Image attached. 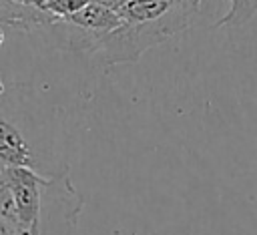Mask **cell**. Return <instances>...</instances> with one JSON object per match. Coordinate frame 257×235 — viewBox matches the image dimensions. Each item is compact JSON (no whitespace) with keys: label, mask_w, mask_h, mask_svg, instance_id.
Returning a JSON list of instances; mask_svg holds the SVG:
<instances>
[{"label":"cell","mask_w":257,"mask_h":235,"mask_svg":"<svg viewBox=\"0 0 257 235\" xmlns=\"http://www.w3.org/2000/svg\"><path fill=\"white\" fill-rule=\"evenodd\" d=\"M58 123L38 98L24 86H4L0 92V165L24 167L46 177L66 173L58 155Z\"/></svg>","instance_id":"1"},{"label":"cell","mask_w":257,"mask_h":235,"mask_svg":"<svg viewBox=\"0 0 257 235\" xmlns=\"http://www.w3.org/2000/svg\"><path fill=\"white\" fill-rule=\"evenodd\" d=\"M199 6L201 0H128L116 10L120 26L100 40L92 56L104 66L137 62L149 48L187 30Z\"/></svg>","instance_id":"2"},{"label":"cell","mask_w":257,"mask_h":235,"mask_svg":"<svg viewBox=\"0 0 257 235\" xmlns=\"http://www.w3.org/2000/svg\"><path fill=\"white\" fill-rule=\"evenodd\" d=\"M54 20H58L54 14L48 10L36 8V6H24L16 4L12 0H0V22L32 32V30H44L48 28Z\"/></svg>","instance_id":"3"},{"label":"cell","mask_w":257,"mask_h":235,"mask_svg":"<svg viewBox=\"0 0 257 235\" xmlns=\"http://www.w3.org/2000/svg\"><path fill=\"white\" fill-rule=\"evenodd\" d=\"M64 20L76 24L78 28H82V30H86L88 34H92L94 38H98V44H100V40H102L108 32H112L114 28H118L120 22H122V18L118 16L116 10H110V8L100 6V4H96V2L86 4L82 10H78V12L72 14V16H66Z\"/></svg>","instance_id":"4"},{"label":"cell","mask_w":257,"mask_h":235,"mask_svg":"<svg viewBox=\"0 0 257 235\" xmlns=\"http://www.w3.org/2000/svg\"><path fill=\"white\" fill-rule=\"evenodd\" d=\"M257 12V0H231L229 12L217 22L219 28L223 26H241L249 22Z\"/></svg>","instance_id":"5"},{"label":"cell","mask_w":257,"mask_h":235,"mask_svg":"<svg viewBox=\"0 0 257 235\" xmlns=\"http://www.w3.org/2000/svg\"><path fill=\"white\" fill-rule=\"evenodd\" d=\"M92 0H50L46 4L44 10H48L50 14H54L56 18H66L76 14L78 10H82L86 4H90Z\"/></svg>","instance_id":"6"},{"label":"cell","mask_w":257,"mask_h":235,"mask_svg":"<svg viewBox=\"0 0 257 235\" xmlns=\"http://www.w3.org/2000/svg\"><path fill=\"white\" fill-rule=\"evenodd\" d=\"M92 2H96V4H100V6H106V8H110V10H118L122 4H126L128 0H92Z\"/></svg>","instance_id":"7"},{"label":"cell","mask_w":257,"mask_h":235,"mask_svg":"<svg viewBox=\"0 0 257 235\" xmlns=\"http://www.w3.org/2000/svg\"><path fill=\"white\" fill-rule=\"evenodd\" d=\"M12 2H16V4H24V6H36V8H46V4L50 2V0H12Z\"/></svg>","instance_id":"8"},{"label":"cell","mask_w":257,"mask_h":235,"mask_svg":"<svg viewBox=\"0 0 257 235\" xmlns=\"http://www.w3.org/2000/svg\"><path fill=\"white\" fill-rule=\"evenodd\" d=\"M0 235H18V233H16V229H14L8 221H4V219L0 217Z\"/></svg>","instance_id":"9"},{"label":"cell","mask_w":257,"mask_h":235,"mask_svg":"<svg viewBox=\"0 0 257 235\" xmlns=\"http://www.w3.org/2000/svg\"><path fill=\"white\" fill-rule=\"evenodd\" d=\"M2 42H4V32L0 30V46H2Z\"/></svg>","instance_id":"10"}]
</instances>
